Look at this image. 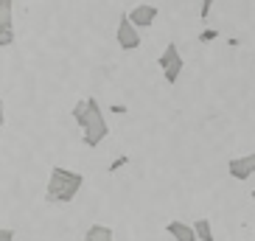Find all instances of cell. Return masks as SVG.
<instances>
[{
  "instance_id": "15",
  "label": "cell",
  "mask_w": 255,
  "mask_h": 241,
  "mask_svg": "<svg viewBox=\"0 0 255 241\" xmlns=\"http://www.w3.org/2000/svg\"><path fill=\"white\" fill-rule=\"evenodd\" d=\"M6 123V110H3V101H0V126Z\"/></svg>"
},
{
  "instance_id": "2",
  "label": "cell",
  "mask_w": 255,
  "mask_h": 241,
  "mask_svg": "<svg viewBox=\"0 0 255 241\" xmlns=\"http://www.w3.org/2000/svg\"><path fill=\"white\" fill-rule=\"evenodd\" d=\"M82 185H84V177L79 171L53 166L51 168V177H48L45 199H48V202H73L76 194L82 191Z\"/></svg>"
},
{
  "instance_id": "3",
  "label": "cell",
  "mask_w": 255,
  "mask_h": 241,
  "mask_svg": "<svg viewBox=\"0 0 255 241\" xmlns=\"http://www.w3.org/2000/svg\"><path fill=\"white\" fill-rule=\"evenodd\" d=\"M157 65H160V70H163V76H165V82L168 84L180 82V73H182V68H185V59H182L177 42H168V45H165V51L160 53Z\"/></svg>"
},
{
  "instance_id": "4",
  "label": "cell",
  "mask_w": 255,
  "mask_h": 241,
  "mask_svg": "<svg viewBox=\"0 0 255 241\" xmlns=\"http://www.w3.org/2000/svg\"><path fill=\"white\" fill-rule=\"evenodd\" d=\"M115 39H118L121 51H135V48H140V28L129 20V14H121L118 31H115Z\"/></svg>"
},
{
  "instance_id": "9",
  "label": "cell",
  "mask_w": 255,
  "mask_h": 241,
  "mask_svg": "<svg viewBox=\"0 0 255 241\" xmlns=\"http://www.w3.org/2000/svg\"><path fill=\"white\" fill-rule=\"evenodd\" d=\"M84 241H115V236L107 225H90L84 233Z\"/></svg>"
},
{
  "instance_id": "1",
  "label": "cell",
  "mask_w": 255,
  "mask_h": 241,
  "mask_svg": "<svg viewBox=\"0 0 255 241\" xmlns=\"http://www.w3.org/2000/svg\"><path fill=\"white\" fill-rule=\"evenodd\" d=\"M73 120L82 129L84 146H90V149H96L98 143H104V137L110 135V126H107V120H104V110L98 107V101L93 96L82 98L73 107Z\"/></svg>"
},
{
  "instance_id": "8",
  "label": "cell",
  "mask_w": 255,
  "mask_h": 241,
  "mask_svg": "<svg viewBox=\"0 0 255 241\" xmlns=\"http://www.w3.org/2000/svg\"><path fill=\"white\" fill-rule=\"evenodd\" d=\"M165 230H168V236H171L174 241H199L194 225H185V222H168Z\"/></svg>"
},
{
  "instance_id": "13",
  "label": "cell",
  "mask_w": 255,
  "mask_h": 241,
  "mask_svg": "<svg viewBox=\"0 0 255 241\" xmlns=\"http://www.w3.org/2000/svg\"><path fill=\"white\" fill-rule=\"evenodd\" d=\"M127 163H129V157H127V154H124V157H118V160H113V163H110V174H115L118 168H124V166H127Z\"/></svg>"
},
{
  "instance_id": "6",
  "label": "cell",
  "mask_w": 255,
  "mask_h": 241,
  "mask_svg": "<svg viewBox=\"0 0 255 241\" xmlns=\"http://www.w3.org/2000/svg\"><path fill=\"white\" fill-rule=\"evenodd\" d=\"M227 171H230V177H236L239 182L250 180L255 174V154H244V157H233L230 163H227Z\"/></svg>"
},
{
  "instance_id": "16",
  "label": "cell",
  "mask_w": 255,
  "mask_h": 241,
  "mask_svg": "<svg viewBox=\"0 0 255 241\" xmlns=\"http://www.w3.org/2000/svg\"><path fill=\"white\" fill-rule=\"evenodd\" d=\"M253 199H255V191H253Z\"/></svg>"
},
{
  "instance_id": "11",
  "label": "cell",
  "mask_w": 255,
  "mask_h": 241,
  "mask_svg": "<svg viewBox=\"0 0 255 241\" xmlns=\"http://www.w3.org/2000/svg\"><path fill=\"white\" fill-rule=\"evenodd\" d=\"M216 37H219V31H213V28H205L202 34H199V42H213Z\"/></svg>"
},
{
  "instance_id": "12",
  "label": "cell",
  "mask_w": 255,
  "mask_h": 241,
  "mask_svg": "<svg viewBox=\"0 0 255 241\" xmlns=\"http://www.w3.org/2000/svg\"><path fill=\"white\" fill-rule=\"evenodd\" d=\"M213 3H216V0H202V6H199V17H202V20H208V14H210V8H213Z\"/></svg>"
},
{
  "instance_id": "10",
  "label": "cell",
  "mask_w": 255,
  "mask_h": 241,
  "mask_svg": "<svg viewBox=\"0 0 255 241\" xmlns=\"http://www.w3.org/2000/svg\"><path fill=\"white\" fill-rule=\"evenodd\" d=\"M194 230H196V239H199V241H216V239H213V227H210L208 219H196Z\"/></svg>"
},
{
  "instance_id": "14",
  "label": "cell",
  "mask_w": 255,
  "mask_h": 241,
  "mask_svg": "<svg viewBox=\"0 0 255 241\" xmlns=\"http://www.w3.org/2000/svg\"><path fill=\"white\" fill-rule=\"evenodd\" d=\"M0 241H14V230H8V227H0Z\"/></svg>"
},
{
  "instance_id": "5",
  "label": "cell",
  "mask_w": 255,
  "mask_h": 241,
  "mask_svg": "<svg viewBox=\"0 0 255 241\" xmlns=\"http://www.w3.org/2000/svg\"><path fill=\"white\" fill-rule=\"evenodd\" d=\"M14 45V0H0V48Z\"/></svg>"
},
{
  "instance_id": "7",
  "label": "cell",
  "mask_w": 255,
  "mask_h": 241,
  "mask_svg": "<svg viewBox=\"0 0 255 241\" xmlns=\"http://www.w3.org/2000/svg\"><path fill=\"white\" fill-rule=\"evenodd\" d=\"M129 20H132L137 28H149V25H154V20H157V6L140 3V6H135L129 11Z\"/></svg>"
}]
</instances>
